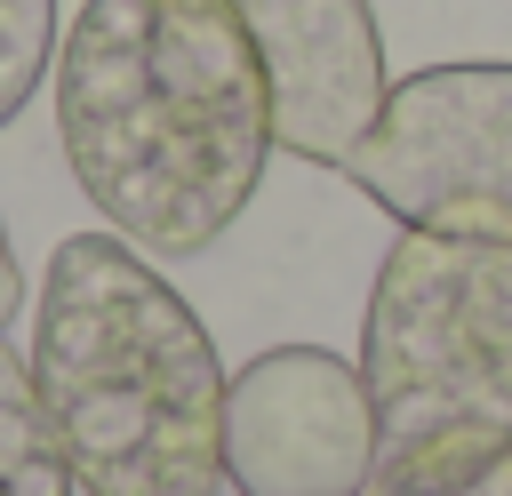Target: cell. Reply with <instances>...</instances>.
Segmentation results:
<instances>
[{
	"instance_id": "cell-1",
	"label": "cell",
	"mask_w": 512,
	"mask_h": 496,
	"mask_svg": "<svg viewBox=\"0 0 512 496\" xmlns=\"http://www.w3.org/2000/svg\"><path fill=\"white\" fill-rule=\"evenodd\" d=\"M80 200L152 264L216 248L280 152L272 64L232 0H80L56 40Z\"/></svg>"
},
{
	"instance_id": "cell-2",
	"label": "cell",
	"mask_w": 512,
	"mask_h": 496,
	"mask_svg": "<svg viewBox=\"0 0 512 496\" xmlns=\"http://www.w3.org/2000/svg\"><path fill=\"white\" fill-rule=\"evenodd\" d=\"M32 384L80 496H216L224 360L200 312L120 232H64L32 304Z\"/></svg>"
},
{
	"instance_id": "cell-3",
	"label": "cell",
	"mask_w": 512,
	"mask_h": 496,
	"mask_svg": "<svg viewBox=\"0 0 512 496\" xmlns=\"http://www.w3.org/2000/svg\"><path fill=\"white\" fill-rule=\"evenodd\" d=\"M376 480L456 488L512 456V240L400 232L368 280Z\"/></svg>"
},
{
	"instance_id": "cell-4",
	"label": "cell",
	"mask_w": 512,
	"mask_h": 496,
	"mask_svg": "<svg viewBox=\"0 0 512 496\" xmlns=\"http://www.w3.org/2000/svg\"><path fill=\"white\" fill-rule=\"evenodd\" d=\"M400 232L512 240V64H424L336 168Z\"/></svg>"
},
{
	"instance_id": "cell-5",
	"label": "cell",
	"mask_w": 512,
	"mask_h": 496,
	"mask_svg": "<svg viewBox=\"0 0 512 496\" xmlns=\"http://www.w3.org/2000/svg\"><path fill=\"white\" fill-rule=\"evenodd\" d=\"M224 480L240 496H360L376 480L368 384L328 344H272L224 392Z\"/></svg>"
},
{
	"instance_id": "cell-6",
	"label": "cell",
	"mask_w": 512,
	"mask_h": 496,
	"mask_svg": "<svg viewBox=\"0 0 512 496\" xmlns=\"http://www.w3.org/2000/svg\"><path fill=\"white\" fill-rule=\"evenodd\" d=\"M272 64L280 152L344 168L384 112V32L368 0H232Z\"/></svg>"
},
{
	"instance_id": "cell-7",
	"label": "cell",
	"mask_w": 512,
	"mask_h": 496,
	"mask_svg": "<svg viewBox=\"0 0 512 496\" xmlns=\"http://www.w3.org/2000/svg\"><path fill=\"white\" fill-rule=\"evenodd\" d=\"M0 496H80L64 440L40 408L32 360H16L8 344H0Z\"/></svg>"
},
{
	"instance_id": "cell-8",
	"label": "cell",
	"mask_w": 512,
	"mask_h": 496,
	"mask_svg": "<svg viewBox=\"0 0 512 496\" xmlns=\"http://www.w3.org/2000/svg\"><path fill=\"white\" fill-rule=\"evenodd\" d=\"M56 0H0V128L32 104V88L56 72Z\"/></svg>"
},
{
	"instance_id": "cell-9",
	"label": "cell",
	"mask_w": 512,
	"mask_h": 496,
	"mask_svg": "<svg viewBox=\"0 0 512 496\" xmlns=\"http://www.w3.org/2000/svg\"><path fill=\"white\" fill-rule=\"evenodd\" d=\"M360 496H512V456L488 464V472H472V480H456V488H392V480H368Z\"/></svg>"
},
{
	"instance_id": "cell-10",
	"label": "cell",
	"mask_w": 512,
	"mask_h": 496,
	"mask_svg": "<svg viewBox=\"0 0 512 496\" xmlns=\"http://www.w3.org/2000/svg\"><path fill=\"white\" fill-rule=\"evenodd\" d=\"M16 312H24V264H16V248H8V224H0V336H8Z\"/></svg>"
}]
</instances>
